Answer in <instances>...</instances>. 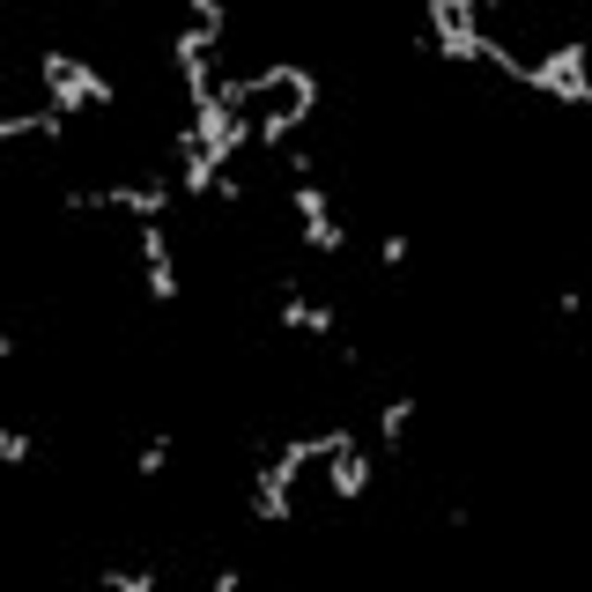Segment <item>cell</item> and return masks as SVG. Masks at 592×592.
<instances>
[{"label": "cell", "instance_id": "obj_1", "mask_svg": "<svg viewBox=\"0 0 592 592\" xmlns=\"http://www.w3.org/2000/svg\"><path fill=\"white\" fill-rule=\"evenodd\" d=\"M45 89H52V112H67V119L104 112V104L119 97V89H112L89 60H74V52H45Z\"/></svg>", "mask_w": 592, "mask_h": 592}, {"label": "cell", "instance_id": "obj_2", "mask_svg": "<svg viewBox=\"0 0 592 592\" xmlns=\"http://www.w3.org/2000/svg\"><path fill=\"white\" fill-rule=\"evenodd\" d=\"M526 89H548L563 104H592V82H585V45H556L548 60L526 67Z\"/></svg>", "mask_w": 592, "mask_h": 592}, {"label": "cell", "instance_id": "obj_3", "mask_svg": "<svg viewBox=\"0 0 592 592\" xmlns=\"http://www.w3.org/2000/svg\"><path fill=\"white\" fill-rule=\"evenodd\" d=\"M370 474H378V459H370L363 444H356V430H348V437L326 452V489L341 496V504H356V496H370Z\"/></svg>", "mask_w": 592, "mask_h": 592}, {"label": "cell", "instance_id": "obj_4", "mask_svg": "<svg viewBox=\"0 0 592 592\" xmlns=\"http://www.w3.org/2000/svg\"><path fill=\"white\" fill-rule=\"evenodd\" d=\"M141 267H148V304H178V267L163 222H141Z\"/></svg>", "mask_w": 592, "mask_h": 592}, {"label": "cell", "instance_id": "obj_5", "mask_svg": "<svg viewBox=\"0 0 592 592\" xmlns=\"http://www.w3.org/2000/svg\"><path fill=\"white\" fill-rule=\"evenodd\" d=\"M282 326H304V334H334V311H326V304H311V296H296V282L289 289H282Z\"/></svg>", "mask_w": 592, "mask_h": 592}, {"label": "cell", "instance_id": "obj_6", "mask_svg": "<svg viewBox=\"0 0 592 592\" xmlns=\"http://www.w3.org/2000/svg\"><path fill=\"white\" fill-rule=\"evenodd\" d=\"M408 422H415V400H408V393H400V400H385V408H378V444H385V452H400Z\"/></svg>", "mask_w": 592, "mask_h": 592}, {"label": "cell", "instance_id": "obj_7", "mask_svg": "<svg viewBox=\"0 0 592 592\" xmlns=\"http://www.w3.org/2000/svg\"><path fill=\"white\" fill-rule=\"evenodd\" d=\"M296 245H304V252H341L348 237H341V222H334V215H304V230H296Z\"/></svg>", "mask_w": 592, "mask_h": 592}, {"label": "cell", "instance_id": "obj_8", "mask_svg": "<svg viewBox=\"0 0 592 592\" xmlns=\"http://www.w3.org/2000/svg\"><path fill=\"white\" fill-rule=\"evenodd\" d=\"M104 585H112V592H156V585H163V570H119V563H112V570H104Z\"/></svg>", "mask_w": 592, "mask_h": 592}, {"label": "cell", "instance_id": "obj_9", "mask_svg": "<svg viewBox=\"0 0 592 592\" xmlns=\"http://www.w3.org/2000/svg\"><path fill=\"white\" fill-rule=\"evenodd\" d=\"M171 452H178V437H148L141 459H134V474H163V467H171Z\"/></svg>", "mask_w": 592, "mask_h": 592}, {"label": "cell", "instance_id": "obj_10", "mask_svg": "<svg viewBox=\"0 0 592 592\" xmlns=\"http://www.w3.org/2000/svg\"><path fill=\"white\" fill-rule=\"evenodd\" d=\"M0 467H30V430H0Z\"/></svg>", "mask_w": 592, "mask_h": 592}, {"label": "cell", "instance_id": "obj_11", "mask_svg": "<svg viewBox=\"0 0 592 592\" xmlns=\"http://www.w3.org/2000/svg\"><path fill=\"white\" fill-rule=\"evenodd\" d=\"M378 260L385 267H408V237H378Z\"/></svg>", "mask_w": 592, "mask_h": 592}]
</instances>
